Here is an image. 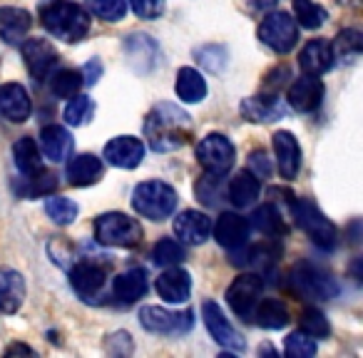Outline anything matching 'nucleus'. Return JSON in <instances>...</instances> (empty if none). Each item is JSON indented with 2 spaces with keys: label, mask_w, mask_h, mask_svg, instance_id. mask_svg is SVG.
<instances>
[{
  "label": "nucleus",
  "mask_w": 363,
  "mask_h": 358,
  "mask_svg": "<svg viewBox=\"0 0 363 358\" xmlns=\"http://www.w3.org/2000/svg\"><path fill=\"white\" fill-rule=\"evenodd\" d=\"M142 130L155 152H172L192 140V117L172 102H160L147 112Z\"/></svg>",
  "instance_id": "nucleus-1"
},
{
  "label": "nucleus",
  "mask_w": 363,
  "mask_h": 358,
  "mask_svg": "<svg viewBox=\"0 0 363 358\" xmlns=\"http://www.w3.org/2000/svg\"><path fill=\"white\" fill-rule=\"evenodd\" d=\"M38 13H40L43 28L65 43L82 40L90 30L87 11L77 3H70V0H43Z\"/></svg>",
  "instance_id": "nucleus-2"
},
{
  "label": "nucleus",
  "mask_w": 363,
  "mask_h": 358,
  "mask_svg": "<svg viewBox=\"0 0 363 358\" xmlns=\"http://www.w3.org/2000/svg\"><path fill=\"white\" fill-rule=\"evenodd\" d=\"M132 207H135V212L142 214L145 219L162 222V219H167L177 209V192L169 187V184L157 182V179L142 182L135 187Z\"/></svg>",
  "instance_id": "nucleus-3"
},
{
  "label": "nucleus",
  "mask_w": 363,
  "mask_h": 358,
  "mask_svg": "<svg viewBox=\"0 0 363 358\" xmlns=\"http://www.w3.org/2000/svg\"><path fill=\"white\" fill-rule=\"evenodd\" d=\"M95 237L105 247L130 249L142 242V227L137 219L127 217L122 212H107L97 217L95 222Z\"/></svg>",
  "instance_id": "nucleus-4"
},
{
  "label": "nucleus",
  "mask_w": 363,
  "mask_h": 358,
  "mask_svg": "<svg viewBox=\"0 0 363 358\" xmlns=\"http://www.w3.org/2000/svg\"><path fill=\"white\" fill-rule=\"evenodd\" d=\"M294 219L298 222V227L308 234L316 247L321 249H333L338 244V229L333 227V222L311 202V199H296L291 202Z\"/></svg>",
  "instance_id": "nucleus-5"
},
{
  "label": "nucleus",
  "mask_w": 363,
  "mask_h": 358,
  "mask_svg": "<svg viewBox=\"0 0 363 358\" xmlns=\"http://www.w3.org/2000/svg\"><path fill=\"white\" fill-rule=\"evenodd\" d=\"M259 40L279 55H286L298 43V23L284 11L269 13L259 26Z\"/></svg>",
  "instance_id": "nucleus-6"
},
{
  "label": "nucleus",
  "mask_w": 363,
  "mask_h": 358,
  "mask_svg": "<svg viewBox=\"0 0 363 358\" xmlns=\"http://www.w3.org/2000/svg\"><path fill=\"white\" fill-rule=\"evenodd\" d=\"M289 281H291V289L298 296H306L311 301H328V298H333L338 293L336 281L323 272H318L316 267H311V264L294 267Z\"/></svg>",
  "instance_id": "nucleus-7"
},
{
  "label": "nucleus",
  "mask_w": 363,
  "mask_h": 358,
  "mask_svg": "<svg viewBox=\"0 0 363 358\" xmlns=\"http://www.w3.org/2000/svg\"><path fill=\"white\" fill-rule=\"evenodd\" d=\"M197 160H199V164L204 167V172L224 177L234 167L237 150H234V145L229 142V137L214 132V135H207L204 140H199Z\"/></svg>",
  "instance_id": "nucleus-8"
},
{
  "label": "nucleus",
  "mask_w": 363,
  "mask_h": 358,
  "mask_svg": "<svg viewBox=\"0 0 363 358\" xmlns=\"http://www.w3.org/2000/svg\"><path fill=\"white\" fill-rule=\"evenodd\" d=\"M142 328L164 336H179L192 328V311H169L162 306H145L140 311Z\"/></svg>",
  "instance_id": "nucleus-9"
},
{
  "label": "nucleus",
  "mask_w": 363,
  "mask_h": 358,
  "mask_svg": "<svg viewBox=\"0 0 363 358\" xmlns=\"http://www.w3.org/2000/svg\"><path fill=\"white\" fill-rule=\"evenodd\" d=\"M262 291H264V281L259 274H239L227 291V303L232 306V311L237 316L252 318L254 308H257L259 298H262Z\"/></svg>",
  "instance_id": "nucleus-10"
},
{
  "label": "nucleus",
  "mask_w": 363,
  "mask_h": 358,
  "mask_svg": "<svg viewBox=\"0 0 363 358\" xmlns=\"http://www.w3.org/2000/svg\"><path fill=\"white\" fill-rule=\"evenodd\" d=\"M202 313H204V323H207V331L212 333V338L219 346L229 348V351H237V353H242L244 348H247V341H244L242 333L229 323V318L224 316L222 306H219L217 301H204Z\"/></svg>",
  "instance_id": "nucleus-11"
},
{
  "label": "nucleus",
  "mask_w": 363,
  "mask_h": 358,
  "mask_svg": "<svg viewBox=\"0 0 363 358\" xmlns=\"http://www.w3.org/2000/svg\"><path fill=\"white\" fill-rule=\"evenodd\" d=\"M107 281V272L105 267L95 262H80L70 269V284L77 291V296H82L85 301H95L102 293Z\"/></svg>",
  "instance_id": "nucleus-12"
},
{
  "label": "nucleus",
  "mask_w": 363,
  "mask_h": 358,
  "mask_svg": "<svg viewBox=\"0 0 363 358\" xmlns=\"http://www.w3.org/2000/svg\"><path fill=\"white\" fill-rule=\"evenodd\" d=\"M23 60H26L28 70H30V75L35 77V80H45L57 67L60 55H57V50L48 40L33 38V40H28L26 45H23Z\"/></svg>",
  "instance_id": "nucleus-13"
},
{
  "label": "nucleus",
  "mask_w": 363,
  "mask_h": 358,
  "mask_svg": "<svg viewBox=\"0 0 363 358\" xmlns=\"http://www.w3.org/2000/svg\"><path fill=\"white\" fill-rule=\"evenodd\" d=\"M239 112L249 122H274L286 115V105H284V100L277 92H264V95L247 97L239 105Z\"/></svg>",
  "instance_id": "nucleus-14"
},
{
  "label": "nucleus",
  "mask_w": 363,
  "mask_h": 358,
  "mask_svg": "<svg viewBox=\"0 0 363 358\" xmlns=\"http://www.w3.org/2000/svg\"><path fill=\"white\" fill-rule=\"evenodd\" d=\"M105 160L112 167H120V169H135L145 160V145L132 135L115 137L105 145Z\"/></svg>",
  "instance_id": "nucleus-15"
},
{
  "label": "nucleus",
  "mask_w": 363,
  "mask_h": 358,
  "mask_svg": "<svg viewBox=\"0 0 363 358\" xmlns=\"http://www.w3.org/2000/svg\"><path fill=\"white\" fill-rule=\"evenodd\" d=\"M122 47H125V55L130 60L132 70L137 72H150L160 62V45L150 35L135 33V35H130L122 43Z\"/></svg>",
  "instance_id": "nucleus-16"
},
{
  "label": "nucleus",
  "mask_w": 363,
  "mask_h": 358,
  "mask_svg": "<svg viewBox=\"0 0 363 358\" xmlns=\"http://www.w3.org/2000/svg\"><path fill=\"white\" fill-rule=\"evenodd\" d=\"M286 100L296 112L318 110L323 102V82L318 80L316 75H303L301 80H296L291 87H289Z\"/></svg>",
  "instance_id": "nucleus-17"
},
{
  "label": "nucleus",
  "mask_w": 363,
  "mask_h": 358,
  "mask_svg": "<svg viewBox=\"0 0 363 358\" xmlns=\"http://www.w3.org/2000/svg\"><path fill=\"white\" fill-rule=\"evenodd\" d=\"M212 232H214V239H217L224 249L237 252L249 239V222L234 212H224L222 217L217 219V224L212 227Z\"/></svg>",
  "instance_id": "nucleus-18"
},
{
  "label": "nucleus",
  "mask_w": 363,
  "mask_h": 358,
  "mask_svg": "<svg viewBox=\"0 0 363 358\" xmlns=\"http://www.w3.org/2000/svg\"><path fill=\"white\" fill-rule=\"evenodd\" d=\"M33 112L30 95L23 85L18 82H8V85L0 87V115L11 122H26Z\"/></svg>",
  "instance_id": "nucleus-19"
},
{
  "label": "nucleus",
  "mask_w": 363,
  "mask_h": 358,
  "mask_svg": "<svg viewBox=\"0 0 363 358\" xmlns=\"http://www.w3.org/2000/svg\"><path fill=\"white\" fill-rule=\"evenodd\" d=\"M174 234L184 244H204L212 234V219L197 209H187L174 219Z\"/></svg>",
  "instance_id": "nucleus-20"
},
{
  "label": "nucleus",
  "mask_w": 363,
  "mask_h": 358,
  "mask_svg": "<svg viewBox=\"0 0 363 358\" xmlns=\"http://www.w3.org/2000/svg\"><path fill=\"white\" fill-rule=\"evenodd\" d=\"M274 152L279 160V172L284 179H296L301 169V147L291 132H277L274 135Z\"/></svg>",
  "instance_id": "nucleus-21"
},
{
  "label": "nucleus",
  "mask_w": 363,
  "mask_h": 358,
  "mask_svg": "<svg viewBox=\"0 0 363 358\" xmlns=\"http://www.w3.org/2000/svg\"><path fill=\"white\" fill-rule=\"evenodd\" d=\"M157 291L167 303H184L192 293V276L184 269H167L157 276Z\"/></svg>",
  "instance_id": "nucleus-22"
},
{
  "label": "nucleus",
  "mask_w": 363,
  "mask_h": 358,
  "mask_svg": "<svg viewBox=\"0 0 363 358\" xmlns=\"http://www.w3.org/2000/svg\"><path fill=\"white\" fill-rule=\"evenodd\" d=\"M26 301V279L16 269H0V313H16Z\"/></svg>",
  "instance_id": "nucleus-23"
},
{
  "label": "nucleus",
  "mask_w": 363,
  "mask_h": 358,
  "mask_svg": "<svg viewBox=\"0 0 363 358\" xmlns=\"http://www.w3.org/2000/svg\"><path fill=\"white\" fill-rule=\"evenodd\" d=\"M298 65H301L303 75H316L321 77L333 67V50L326 40H311L303 45L298 52Z\"/></svg>",
  "instance_id": "nucleus-24"
},
{
  "label": "nucleus",
  "mask_w": 363,
  "mask_h": 358,
  "mask_svg": "<svg viewBox=\"0 0 363 358\" xmlns=\"http://www.w3.org/2000/svg\"><path fill=\"white\" fill-rule=\"evenodd\" d=\"M30 13L23 8H0V38L8 45H18L26 40L30 30Z\"/></svg>",
  "instance_id": "nucleus-25"
},
{
  "label": "nucleus",
  "mask_w": 363,
  "mask_h": 358,
  "mask_svg": "<svg viewBox=\"0 0 363 358\" xmlns=\"http://www.w3.org/2000/svg\"><path fill=\"white\" fill-rule=\"evenodd\" d=\"M43 155L52 162H65L72 152V135L62 125H48L40 132Z\"/></svg>",
  "instance_id": "nucleus-26"
},
{
  "label": "nucleus",
  "mask_w": 363,
  "mask_h": 358,
  "mask_svg": "<svg viewBox=\"0 0 363 358\" xmlns=\"http://www.w3.org/2000/svg\"><path fill=\"white\" fill-rule=\"evenodd\" d=\"M150 289L147 284V272L145 269H130V272L120 274L115 279V286H112V293L120 303H135L137 298H142Z\"/></svg>",
  "instance_id": "nucleus-27"
},
{
  "label": "nucleus",
  "mask_w": 363,
  "mask_h": 358,
  "mask_svg": "<svg viewBox=\"0 0 363 358\" xmlns=\"http://www.w3.org/2000/svg\"><path fill=\"white\" fill-rule=\"evenodd\" d=\"M102 177V160L95 155H77L67 162V179L75 187H90Z\"/></svg>",
  "instance_id": "nucleus-28"
},
{
  "label": "nucleus",
  "mask_w": 363,
  "mask_h": 358,
  "mask_svg": "<svg viewBox=\"0 0 363 358\" xmlns=\"http://www.w3.org/2000/svg\"><path fill=\"white\" fill-rule=\"evenodd\" d=\"M259 192H262V182L254 172H239L234 174V179L229 182V199H232L234 207H252L254 202L259 199Z\"/></svg>",
  "instance_id": "nucleus-29"
},
{
  "label": "nucleus",
  "mask_w": 363,
  "mask_h": 358,
  "mask_svg": "<svg viewBox=\"0 0 363 358\" xmlns=\"http://www.w3.org/2000/svg\"><path fill=\"white\" fill-rule=\"evenodd\" d=\"M177 95L184 102H199L207 97V80L194 67H182L177 72Z\"/></svg>",
  "instance_id": "nucleus-30"
},
{
  "label": "nucleus",
  "mask_w": 363,
  "mask_h": 358,
  "mask_svg": "<svg viewBox=\"0 0 363 358\" xmlns=\"http://www.w3.org/2000/svg\"><path fill=\"white\" fill-rule=\"evenodd\" d=\"M13 160H16V167L23 177L35 174L38 169H43V155L38 150L35 140L30 137H21L13 147Z\"/></svg>",
  "instance_id": "nucleus-31"
},
{
  "label": "nucleus",
  "mask_w": 363,
  "mask_h": 358,
  "mask_svg": "<svg viewBox=\"0 0 363 358\" xmlns=\"http://www.w3.org/2000/svg\"><path fill=\"white\" fill-rule=\"evenodd\" d=\"M254 318H257V323L262 328L277 331V328H284L289 323V308L279 298H264L254 308Z\"/></svg>",
  "instance_id": "nucleus-32"
},
{
  "label": "nucleus",
  "mask_w": 363,
  "mask_h": 358,
  "mask_svg": "<svg viewBox=\"0 0 363 358\" xmlns=\"http://www.w3.org/2000/svg\"><path fill=\"white\" fill-rule=\"evenodd\" d=\"M252 224L264 234V237L279 239L286 234V224H284V219H281V212H279L274 204H264V207L254 209Z\"/></svg>",
  "instance_id": "nucleus-33"
},
{
  "label": "nucleus",
  "mask_w": 363,
  "mask_h": 358,
  "mask_svg": "<svg viewBox=\"0 0 363 358\" xmlns=\"http://www.w3.org/2000/svg\"><path fill=\"white\" fill-rule=\"evenodd\" d=\"M294 13H296V23L306 30H316L326 23V11L313 0H294Z\"/></svg>",
  "instance_id": "nucleus-34"
},
{
  "label": "nucleus",
  "mask_w": 363,
  "mask_h": 358,
  "mask_svg": "<svg viewBox=\"0 0 363 358\" xmlns=\"http://www.w3.org/2000/svg\"><path fill=\"white\" fill-rule=\"evenodd\" d=\"M77 212H80V207H77V204L72 202V199H67V197H50V199H45V214L55 224H60V227H67V224L75 222Z\"/></svg>",
  "instance_id": "nucleus-35"
},
{
  "label": "nucleus",
  "mask_w": 363,
  "mask_h": 358,
  "mask_svg": "<svg viewBox=\"0 0 363 358\" xmlns=\"http://www.w3.org/2000/svg\"><path fill=\"white\" fill-rule=\"evenodd\" d=\"M80 87H82V75L77 70H60V72H55L50 80L52 95L60 97V100L75 97L77 92H80Z\"/></svg>",
  "instance_id": "nucleus-36"
},
{
  "label": "nucleus",
  "mask_w": 363,
  "mask_h": 358,
  "mask_svg": "<svg viewBox=\"0 0 363 358\" xmlns=\"http://www.w3.org/2000/svg\"><path fill=\"white\" fill-rule=\"evenodd\" d=\"M92 115H95V102L87 95H75L65 107V122L70 127L87 125L92 120Z\"/></svg>",
  "instance_id": "nucleus-37"
},
{
  "label": "nucleus",
  "mask_w": 363,
  "mask_h": 358,
  "mask_svg": "<svg viewBox=\"0 0 363 358\" xmlns=\"http://www.w3.org/2000/svg\"><path fill=\"white\" fill-rule=\"evenodd\" d=\"M55 187H57L55 174H52V172H48V169H38L35 174L26 177L23 194H26V197H45V194L55 192Z\"/></svg>",
  "instance_id": "nucleus-38"
},
{
  "label": "nucleus",
  "mask_w": 363,
  "mask_h": 358,
  "mask_svg": "<svg viewBox=\"0 0 363 358\" xmlns=\"http://www.w3.org/2000/svg\"><path fill=\"white\" fill-rule=\"evenodd\" d=\"M333 57H343V60H353V57L361 55L363 50V35L358 30H343L338 33L336 43H333Z\"/></svg>",
  "instance_id": "nucleus-39"
},
{
  "label": "nucleus",
  "mask_w": 363,
  "mask_h": 358,
  "mask_svg": "<svg viewBox=\"0 0 363 358\" xmlns=\"http://www.w3.org/2000/svg\"><path fill=\"white\" fill-rule=\"evenodd\" d=\"M301 331L303 333H308L311 338H326L328 333H331V326H328V318L323 316L318 308H313V306H308V308H303L301 311Z\"/></svg>",
  "instance_id": "nucleus-40"
},
{
  "label": "nucleus",
  "mask_w": 363,
  "mask_h": 358,
  "mask_svg": "<svg viewBox=\"0 0 363 358\" xmlns=\"http://www.w3.org/2000/svg\"><path fill=\"white\" fill-rule=\"evenodd\" d=\"M90 13H95L100 21L117 23L125 18L127 13V0H87Z\"/></svg>",
  "instance_id": "nucleus-41"
},
{
  "label": "nucleus",
  "mask_w": 363,
  "mask_h": 358,
  "mask_svg": "<svg viewBox=\"0 0 363 358\" xmlns=\"http://www.w3.org/2000/svg\"><path fill=\"white\" fill-rule=\"evenodd\" d=\"M152 257L160 267H177L179 262H184V247L174 239H160Z\"/></svg>",
  "instance_id": "nucleus-42"
},
{
  "label": "nucleus",
  "mask_w": 363,
  "mask_h": 358,
  "mask_svg": "<svg viewBox=\"0 0 363 358\" xmlns=\"http://www.w3.org/2000/svg\"><path fill=\"white\" fill-rule=\"evenodd\" d=\"M284 351H286L291 358H311V356H316L318 348H316V341H313V338L308 336V333L294 331V333H289Z\"/></svg>",
  "instance_id": "nucleus-43"
},
{
  "label": "nucleus",
  "mask_w": 363,
  "mask_h": 358,
  "mask_svg": "<svg viewBox=\"0 0 363 358\" xmlns=\"http://www.w3.org/2000/svg\"><path fill=\"white\" fill-rule=\"evenodd\" d=\"M199 65H204V70L209 72H222V67L227 65V50L222 45H204L197 50Z\"/></svg>",
  "instance_id": "nucleus-44"
},
{
  "label": "nucleus",
  "mask_w": 363,
  "mask_h": 358,
  "mask_svg": "<svg viewBox=\"0 0 363 358\" xmlns=\"http://www.w3.org/2000/svg\"><path fill=\"white\" fill-rule=\"evenodd\" d=\"M130 6L145 21H157L164 13V0H130Z\"/></svg>",
  "instance_id": "nucleus-45"
},
{
  "label": "nucleus",
  "mask_w": 363,
  "mask_h": 358,
  "mask_svg": "<svg viewBox=\"0 0 363 358\" xmlns=\"http://www.w3.org/2000/svg\"><path fill=\"white\" fill-rule=\"evenodd\" d=\"M249 167H252V172L259 177V179H267L269 174H272V162H269L267 152H252V157H249Z\"/></svg>",
  "instance_id": "nucleus-46"
},
{
  "label": "nucleus",
  "mask_w": 363,
  "mask_h": 358,
  "mask_svg": "<svg viewBox=\"0 0 363 358\" xmlns=\"http://www.w3.org/2000/svg\"><path fill=\"white\" fill-rule=\"evenodd\" d=\"M80 75H82V82H85V85H95V82L100 80V75H102V65H100V60H97V57H92V60L87 62L85 70H82Z\"/></svg>",
  "instance_id": "nucleus-47"
},
{
  "label": "nucleus",
  "mask_w": 363,
  "mask_h": 358,
  "mask_svg": "<svg viewBox=\"0 0 363 358\" xmlns=\"http://www.w3.org/2000/svg\"><path fill=\"white\" fill-rule=\"evenodd\" d=\"M6 353H8V356H16V353H30V356H33L35 351H33L30 346H26V343H13V346L8 348Z\"/></svg>",
  "instance_id": "nucleus-48"
},
{
  "label": "nucleus",
  "mask_w": 363,
  "mask_h": 358,
  "mask_svg": "<svg viewBox=\"0 0 363 358\" xmlns=\"http://www.w3.org/2000/svg\"><path fill=\"white\" fill-rule=\"evenodd\" d=\"M279 3H284V0H254V6L257 8H277Z\"/></svg>",
  "instance_id": "nucleus-49"
}]
</instances>
